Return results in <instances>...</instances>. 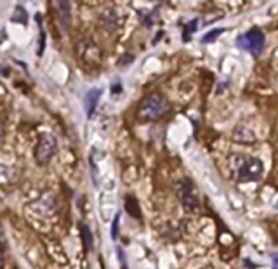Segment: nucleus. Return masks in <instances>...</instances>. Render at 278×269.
Segmentation results:
<instances>
[{"mask_svg":"<svg viewBox=\"0 0 278 269\" xmlns=\"http://www.w3.org/2000/svg\"><path fill=\"white\" fill-rule=\"evenodd\" d=\"M228 175L235 183H258L264 175V163L261 158L245 155V153H231L228 156Z\"/></svg>","mask_w":278,"mask_h":269,"instance_id":"1","label":"nucleus"},{"mask_svg":"<svg viewBox=\"0 0 278 269\" xmlns=\"http://www.w3.org/2000/svg\"><path fill=\"white\" fill-rule=\"evenodd\" d=\"M170 111V104L160 92H152L146 98L141 101L139 109H138V118L141 122H152L158 120L164 115Z\"/></svg>","mask_w":278,"mask_h":269,"instance_id":"2","label":"nucleus"},{"mask_svg":"<svg viewBox=\"0 0 278 269\" xmlns=\"http://www.w3.org/2000/svg\"><path fill=\"white\" fill-rule=\"evenodd\" d=\"M176 195H178V200L183 205L184 212L186 214H198L202 207V200H200V193L189 177H183L179 179L178 183L174 184Z\"/></svg>","mask_w":278,"mask_h":269,"instance_id":"3","label":"nucleus"},{"mask_svg":"<svg viewBox=\"0 0 278 269\" xmlns=\"http://www.w3.org/2000/svg\"><path fill=\"white\" fill-rule=\"evenodd\" d=\"M264 43H266V38H264V33L259 28H250L249 32L237 37V46L242 51H247L254 56L261 54L264 49Z\"/></svg>","mask_w":278,"mask_h":269,"instance_id":"4","label":"nucleus"},{"mask_svg":"<svg viewBox=\"0 0 278 269\" xmlns=\"http://www.w3.org/2000/svg\"><path fill=\"white\" fill-rule=\"evenodd\" d=\"M56 149H57V141L51 134H44L38 139L37 148H35V158H37L38 163H47L54 156Z\"/></svg>","mask_w":278,"mask_h":269,"instance_id":"5","label":"nucleus"},{"mask_svg":"<svg viewBox=\"0 0 278 269\" xmlns=\"http://www.w3.org/2000/svg\"><path fill=\"white\" fill-rule=\"evenodd\" d=\"M101 98V89H92L87 92L85 96V109H87V115L92 117V113H94L96 109V104H98V101Z\"/></svg>","mask_w":278,"mask_h":269,"instance_id":"6","label":"nucleus"},{"mask_svg":"<svg viewBox=\"0 0 278 269\" xmlns=\"http://www.w3.org/2000/svg\"><path fill=\"white\" fill-rule=\"evenodd\" d=\"M125 210L129 212L134 219H139L141 217V210H139V205H138V200L134 196H127L125 198Z\"/></svg>","mask_w":278,"mask_h":269,"instance_id":"7","label":"nucleus"},{"mask_svg":"<svg viewBox=\"0 0 278 269\" xmlns=\"http://www.w3.org/2000/svg\"><path fill=\"white\" fill-rule=\"evenodd\" d=\"M224 32H226V30H224V28H216V30H210L209 33L202 37V42H204V43H210V42L218 40V38L221 37V35H223Z\"/></svg>","mask_w":278,"mask_h":269,"instance_id":"8","label":"nucleus"},{"mask_svg":"<svg viewBox=\"0 0 278 269\" xmlns=\"http://www.w3.org/2000/svg\"><path fill=\"white\" fill-rule=\"evenodd\" d=\"M80 228H82V236H83V241H85V249L91 252L92 246H94V245H92V241H94V240H92V233H91L89 226H85V224H80Z\"/></svg>","mask_w":278,"mask_h":269,"instance_id":"9","label":"nucleus"},{"mask_svg":"<svg viewBox=\"0 0 278 269\" xmlns=\"http://www.w3.org/2000/svg\"><path fill=\"white\" fill-rule=\"evenodd\" d=\"M193 30H197V19H193L189 26H186V30H184V40H189V35H191Z\"/></svg>","mask_w":278,"mask_h":269,"instance_id":"10","label":"nucleus"},{"mask_svg":"<svg viewBox=\"0 0 278 269\" xmlns=\"http://www.w3.org/2000/svg\"><path fill=\"white\" fill-rule=\"evenodd\" d=\"M118 220H120V215H115L113 226H112V238L113 240H117V236H118Z\"/></svg>","mask_w":278,"mask_h":269,"instance_id":"11","label":"nucleus"},{"mask_svg":"<svg viewBox=\"0 0 278 269\" xmlns=\"http://www.w3.org/2000/svg\"><path fill=\"white\" fill-rule=\"evenodd\" d=\"M271 269H278V254L271 255Z\"/></svg>","mask_w":278,"mask_h":269,"instance_id":"12","label":"nucleus"},{"mask_svg":"<svg viewBox=\"0 0 278 269\" xmlns=\"http://www.w3.org/2000/svg\"><path fill=\"white\" fill-rule=\"evenodd\" d=\"M0 269H4V255H2V250H0Z\"/></svg>","mask_w":278,"mask_h":269,"instance_id":"13","label":"nucleus"},{"mask_svg":"<svg viewBox=\"0 0 278 269\" xmlns=\"http://www.w3.org/2000/svg\"><path fill=\"white\" fill-rule=\"evenodd\" d=\"M113 92H120V83H117V85L113 87Z\"/></svg>","mask_w":278,"mask_h":269,"instance_id":"14","label":"nucleus"},{"mask_svg":"<svg viewBox=\"0 0 278 269\" xmlns=\"http://www.w3.org/2000/svg\"><path fill=\"white\" fill-rule=\"evenodd\" d=\"M0 138H2V123H0Z\"/></svg>","mask_w":278,"mask_h":269,"instance_id":"15","label":"nucleus"}]
</instances>
